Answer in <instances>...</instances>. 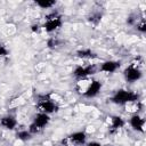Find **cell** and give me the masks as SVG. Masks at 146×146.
Returning <instances> with one entry per match:
<instances>
[{
    "label": "cell",
    "instance_id": "obj_13",
    "mask_svg": "<svg viewBox=\"0 0 146 146\" xmlns=\"http://www.w3.org/2000/svg\"><path fill=\"white\" fill-rule=\"evenodd\" d=\"M0 123H1V125L5 127L6 129L13 130V129L16 127L17 121H16V119H15L14 116H11V115H7V116H3V117L1 119Z\"/></svg>",
    "mask_w": 146,
    "mask_h": 146
},
{
    "label": "cell",
    "instance_id": "obj_14",
    "mask_svg": "<svg viewBox=\"0 0 146 146\" xmlns=\"http://www.w3.org/2000/svg\"><path fill=\"white\" fill-rule=\"evenodd\" d=\"M125 106V110L128 112H131V113H137L140 107H141V104L139 103V100H132V102H129L127 104H124Z\"/></svg>",
    "mask_w": 146,
    "mask_h": 146
},
{
    "label": "cell",
    "instance_id": "obj_10",
    "mask_svg": "<svg viewBox=\"0 0 146 146\" xmlns=\"http://www.w3.org/2000/svg\"><path fill=\"white\" fill-rule=\"evenodd\" d=\"M100 88H102V83H100L99 81H97V80H92L91 84L89 86L88 90L86 91V94H84L83 96H86V97H88V98L95 97V96L100 91Z\"/></svg>",
    "mask_w": 146,
    "mask_h": 146
},
{
    "label": "cell",
    "instance_id": "obj_19",
    "mask_svg": "<svg viewBox=\"0 0 146 146\" xmlns=\"http://www.w3.org/2000/svg\"><path fill=\"white\" fill-rule=\"evenodd\" d=\"M7 49L2 46V44H0V57H3V56H6L7 55Z\"/></svg>",
    "mask_w": 146,
    "mask_h": 146
},
{
    "label": "cell",
    "instance_id": "obj_21",
    "mask_svg": "<svg viewBox=\"0 0 146 146\" xmlns=\"http://www.w3.org/2000/svg\"><path fill=\"white\" fill-rule=\"evenodd\" d=\"M86 146H102L99 143H96V141H91V143H89V144H87Z\"/></svg>",
    "mask_w": 146,
    "mask_h": 146
},
{
    "label": "cell",
    "instance_id": "obj_5",
    "mask_svg": "<svg viewBox=\"0 0 146 146\" xmlns=\"http://www.w3.org/2000/svg\"><path fill=\"white\" fill-rule=\"evenodd\" d=\"M49 120H50V119H49V115L43 114V113H39V114L35 116L33 123L30 125L29 131H30L31 133H39V132H41V131L43 130V128L48 124Z\"/></svg>",
    "mask_w": 146,
    "mask_h": 146
},
{
    "label": "cell",
    "instance_id": "obj_17",
    "mask_svg": "<svg viewBox=\"0 0 146 146\" xmlns=\"http://www.w3.org/2000/svg\"><path fill=\"white\" fill-rule=\"evenodd\" d=\"M35 3H36V6H39L43 9H47V8L52 7L56 2L54 0H39V1H35Z\"/></svg>",
    "mask_w": 146,
    "mask_h": 146
},
{
    "label": "cell",
    "instance_id": "obj_18",
    "mask_svg": "<svg viewBox=\"0 0 146 146\" xmlns=\"http://www.w3.org/2000/svg\"><path fill=\"white\" fill-rule=\"evenodd\" d=\"M137 30L140 31V32H145L146 31V23L144 19H141L138 24H137Z\"/></svg>",
    "mask_w": 146,
    "mask_h": 146
},
{
    "label": "cell",
    "instance_id": "obj_7",
    "mask_svg": "<svg viewBox=\"0 0 146 146\" xmlns=\"http://www.w3.org/2000/svg\"><path fill=\"white\" fill-rule=\"evenodd\" d=\"M95 71H96V68H95L94 65H88V66H81V65H79V66H76L74 68L73 74L75 76L82 79V78H88L89 75L94 74Z\"/></svg>",
    "mask_w": 146,
    "mask_h": 146
},
{
    "label": "cell",
    "instance_id": "obj_15",
    "mask_svg": "<svg viewBox=\"0 0 146 146\" xmlns=\"http://www.w3.org/2000/svg\"><path fill=\"white\" fill-rule=\"evenodd\" d=\"M76 55H78L79 58H82V59H90V58L96 57V55L90 49H81L76 52Z\"/></svg>",
    "mask_w": 146,
    "mask_h": 146
},
{
    "label": "cell",
    "instance_id": "obj_8",
    "mask_svg": "<svg viewBox=\"0 0 146 146\" xmlns=\"http://www.w3.org/2000/svg\"><path fill=\"white\" fill-rule=\"evenodd\" d=\"M91 82H92V79H90V78H82V79H80L76 82V84H75L76 91L79 94H81V95H84L86 91L88 90L89 86L91 84Z\"/></svg>",
    "mask_w": 146,
    "mask_h": 146
},
{
    "label": "cell",
    "instance_id": "obj_11",
    "mask_svg": "<svg viewBox=\"0 0 146 146\" xmlns=\"http://www.w3.org/2000/svg\"><path fill=\"white\" fill-rule=\"evenodd\" d=\"M119 66H120V63L113 62V60H107V62H104L102 64L100 71L106 72V73H113L119 68Z\"/></svg>",
    "mask_w": 146,
    "mask_h": 146
},
{
    "label": "cell",
    "instance_id": "obj_2",
    "mask_svg": "<svg viewBox=\"0 0 146 146\" xmlns=\"http://www.w3.org/2000/svg\"><path fill=\"white\" fill-rule=\"evenodd\" d=\"M132 100H138V95L132 91H128V90H119L112 97V102L115 104H120V105H124Z\"/></svg>",
    "mask_w": 146,
    "mask_h": 146
},
{
    "label": "cell",
    "instance_id": "obj_20",
    "mask_svg": "<svg viewBox=\"0 0 146 146\" xmlns=\"http://www.w3.org/2000/svg\"><path fill=\"white\" fill-rule=\"evenodd\" d=\"M57 44V40H55V39H49L48 40V46L49 47H55Z\"/></svg>",
    "mask_w": 146,
    "mask_h": 146
},
{
    "label": "cell",
    "instance_id": "obj_4",
    "mask_svg": "<svg viewBox=\"0 0 146 146\" xmlns=\"http://www.w3.org/2000/svg\"><path fill=\"white\" fill-rule=\"evenodd\" d=\"M62 25V17L57 13H51L46 16V21L43 24V27L47 32H54Z\"/></svg>",
    "mask_w": 146,
    "mask_h": 146
},
{
    "label": "cell",
    "instance_id": "obj_12",
    "mask_svg": "<svg viewBox=\"0 0 146 146\" xmlns=\"http://www.w3.org/2000/svg\"><path fill=\"white\" fill-rule=\"evenodd\" d=\"M124 124V121L120 116H113L111 117V125H110V132H116L119 131Z\"/></svg>",
    "mask_w": 146,
    "mask_h": 146
},
{
    "label": "cell",
    "instance_id": "obj_22",
    "mask_svg": "<svg viewBox=\"0 0 146 146\" xmlns=\"http://www.w3.org/2000/svg\"><path fill=\"white\" fill-rule=\"evenodd\" d=\"M32 30H33V31H36V32H38V31L40 30V29H39V25H33V26H32Z\"/></svg>",
    "mask_w": 146,
    "mask_h": 146
},
{
    "label": "cell",
    "instance_id": "obj_16",
    "mask_svg": "<svg viewBox=\"0 0 146 146\" xmlns=\"http://www.w3.org/2000/svg\"><path fill=\"white\" fill-rule=\"evenodd\" d=\"M31 136H32V133H31L30 131H27V130L18 131V132H17V135H16L17 139H19V140H22V141H26V140L31 139Z\"/></svg>",
    "mask_w": 146,
    "mask_h": 146
},
{
    "label": "cell",
    "instance_id": "obj_1",
    "mask_svg": "<svg viewBox=\"0 0 146 146\" xmlns=\"http://www.w3.org/2000/svg\"><path fill=\"white\" fill-rule=\"evenodd\" d=\"M36 107H38L40 113H43V114H47V115H49V114H51V113H54L58 110L57 103L50 97V95L40 96Z\"/></svg>",
    "mask_w": 146,
    "mask_h": 146
},
{
    "label": "cell",
    "instance_id": "obj_6",
    "mask_svg": "<svg viewBox=\"0 0 146 146\" xmlns=\"http://www.w3.org/2000/svg\"><path fill=\"white\" fill-rule=\"evenodd\" d=\"M123 74H124V78L130 82L137 81L141 78V71L138 68L136 64H130L128 67H125V70L123 71Z\"/></svg>",
    "mask_w": 146,
    "mask_h": 146
},
{
    "label": "cell",
    "instance_id": "obj_3",
    "mask_svg": "<svg viewBox=\"0 0 146 146\" xmlns=\"http://www.w3.org/2000/svg\"><path fill=\"white\" fill-rule=\"evenodd\" d=\"M86 133L82 131L74 132L66 138L63 139V145L64 146H84L86 145Z\"/></svg>",
    "mask_w": 146,
    "mask_h": 146
},
{
    "label": "cell",
    "instance_id": "obj_9",
    "mask_svg": "<svg viewBox=\"0 0 146 146\" xmlns=\"http://www.w3.org/2000/svg\"><path fill=\"white\" fill-rule=\"evenodd\" d=\"M130 125L135 130H138V131H141V132L145 131V129H144V127H145V120L143 117H140L139 115H137V114H135V115L131 116V119H130Z\"/></svg>",
    "mask_w": 146,
    "mask_h": 146
}]
</instances>
